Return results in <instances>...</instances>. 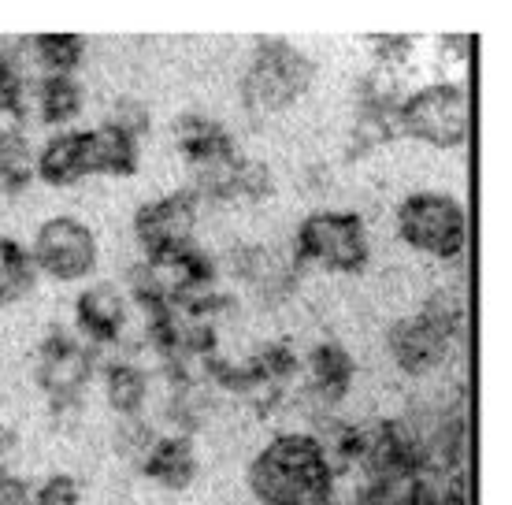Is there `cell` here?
<instances>
[{
	"label": "cell",
	"instance_id": "obj_7",
	"mask_svg": "<svg viewBox=\"0 0 512 505\" xmlns=\"http://www.w3.org/2000/svg\"><path fill=\"white\" fill-rule=\"evenodd\" d=\"M93 376V353L78 342L75 335L52 331L38 350V387L52 402L56 413L78 409L82 390Z\"/></svg>",
	"mask_w": 512,
	"mask_h": 505
},
{
	"label": "cell",
	"instance_id": "obj_19",
	"mask_svg": "<svg viewBox=\"0 0 512 505\" xmlns=\"http://www.w3.org/2000/svg\"><path fill=\"white\" fill-rule=\"evenodd\" d=\"M34 275L38 268L30 260V249H23L15 238H0V305H15L19 298H26Z\"/></svg>",
	"mask_w": 512,
	"mask_h": 505
},
{
	"label": "cell",
	"instance_id": "obj_9",
	"mask_svg": "<svg viewBox=\"0 0 512 505\" xmlns=\"http://www.w3.org/2000/svg\"><path fill=\"white\" fill-rule=\"evenodd\" d=\"M386 350H390L394 364L405 376H427V372H435L438 364L446 361L449 331L438 320H431L427 312L401 316L386 331Z\"/></svg>",
	"mask_w": 512,
	"mask_h": 505
},
{
	"label": "cell",
	"instance_id": "obj_8",
	"mask_svg": "<svg viewBox=\"0 0 512 505\" xmlns=\"http://www.w3.org/2000/svg\"><path fill=\"white\" fill-rule=\"evenodd\" d=\"M193 231H197V194L193 190L156 197L134 212V238L145 249V260L193 246Z\"/></svg>",
	"mask_w": 512,
	"mask_h": 505
},
{
	"label": "cell",
	"instance_id": "obj_20",
	"mask_svg": "<svg viewBox=\"0 0 512 505\" xmlns=\"http://www.w3.org/2000/svg\"><path fill=\"white\" fill-rule=\"evenodd\" d=\"M34 56L45 67V75H75L82 56H86V41L78 34H38Z\"/></svg>",
	"mask_w": 512,
	"mask_h": 505
},
{
	"label": "cell",
	"instance_id": "obj_16",
	"mask_svg": "<svg viewBox=\"0 0 512 505\" xmlns=\"http://www.w3.org/2000/svg\"><path fill=\"white\" fill-rule=\"evenodd\" d=\"M104 394H108V405H112L119 416L134 420V416L141 413L145 398H149V376L141 372L138 364L112 361L104 368Z\"/></svg>",
	"mask_w": 512,
	"mask_h": 505
},
{
	"label": "cell",
	"instance_id": "obj_24",
	"mask_svg": "<svg viewBox=\"0 0 512 505\" xmlns=\"http://www.w3.org/2000/svg\"><path fill=\"white\" fill-rule=\"evenodd\" d=\"M0 505H34V491L12 468H0Z\"/></svg>",
	"mask_w": 512,
	"mask_h": 505
},
{
	"label": "cell",
	"instance_id": "obj_6",
	"mask_svg": "<svg viewBox=\"0 0 512 505\" xmlns=\"http://www.w3.org/2000/svg\"><path fill=\"white\" fill-rule=\"evenodd\" d=\"M97 238L82 220L75 216H52L38 227L34 246H30V260L34 268L60 283H75L97 268Z\"/></svg>",
	"mask_w": 512,
	"mask_h": 505
},
{
	"label": "cell",
	"instance_id": "obj_5",
	"mask_svg": "<svg viewBox=\"0 0 512 505\" xmlns=\"http://www.w3.org/2000/svg\"><path fill=\"white\" fill-rule=\"evenodd\" d=\"M397 234L416 253L453 260L468 246V212L457 197L420 190V194L405 197L397 208Z\"/></svg>",
	"mask_w": 512,
	"mask_h": 505
},
{
	"label": "cell",
	"instance_id": "obj_18",
	"mask_svg": "<svg viewBox=\"0 0 512 505\" xmlns=\"http://www.w3.org/2000/svg\"><path fill=\"white\" fill-rule=\"evenodd\" d=\"M34 101L45 123H71L82 112V86L75 82V75H45L38 82Z\"/></svg>",
	"mask_w": 512,
	"mask_h": 505
},
{
	"label": "cell",
	"instance_id": "obj_21",
	"mask_svg": "<svg viewBox=\"0 0 512 505\" xmlns=\"http://www.w3.org/2000/svg\"><path fill=\"white\" fill-rule=\"evenodd\" d=\"M275 190V182H271V168L268 164H260V160H245L238 164V175H234V197H249V201H260V197H268Z\"/></svg>",
	"mask_w": 512,
	"mask_h": 505
},
{
	"label": "cell",
	"instance_id": "obj_17",
	"mask_svg": "<svg viewBox=\"0 0 512 505\" xmlns=\"http://www.w3.org/2000/svg\"><path fill=\"white\" fill-rule=\"evenodd\" d=\"M34 179V149L19 127L0 130V194H23Z\"/></svg>",
	"mask_w": 512,
	"mask_h": 505
},
{
	"label": "cell",
	"instance_id": "obj_1",
	"mask_svg": "<svg viewBox=\"0 0 512 505\" xmlns=\"http://www.w3.org/2000/svg\"><path fill=\"white\" fill-rule=\"evenodd\" d=\"M249 491L260 505H331V450L308 431L275 435L249 465Z\"/></svg>",
	"mask_w": 512,
	"mask_h": 505
},
{
	"label": "cell",
	"instance_id": "obj_4",
	"mask_svg": "<svg viewBox=\"0 0 512 505\" xmlns=\"http://www.w3.org/2000/svg\"><path fill=\"white\" fill-rule=\"evenodd\" d=\"M294 257L327 272L357 275L372 260V238L357 212H312L294 234Z\"/></svg>",
	"mask_w": 512,
	"mask_h": 505
},
{
	"label": "cell",
	"instance_id": "obj_15",
	"mask_svg": "<svg viewBox=\"0 0 512 505\" xmlns=\"http://www.w3.org/2000/svg\"><path fill=\"white\" fill-rule=\"evenodd\" d=\"M308 372H312V390L323 402H342L353 383V357L338 342H323L308 353Z\"/></svg>",
	"mask_w": 512,
	"mask_h": 505
},
{
	"label": "cell",
	"instance_id": "obj_12",
	"mask_svg": "<svg viewBox=\"0 0 512 505\" xmlns=\"http://www.w3.org/2000/svg\"><path fill=\"white\" fill-rule=\"evenodd\" d=\"M141 472L164 491H186L197 476V454H193L190 435H164L149 442V450L141 454Z\"/></svg>",
	"mask_w": 512,
	"mask_h": 505
},
{
	"label": "cell",
	"instance_id": "obj_2",
	"mask_svg": "<svg viewBox=\"0 0 512 505\" xmlns=\"http://www.w3.org/2000/svg\"><path fill=\"white\" fill-rule=\"evenodd\" d=\"M472 130V97L461 82H431L397 101V134L435 149H457Z\"/></svg>",
	"mask_w": 512,
	"mask_h": 505
},
{
	"label": "cell",
	"instance_id": "obj_13",
	"mask_svg": "<svg viewBox=\"0 0 512 505\" xmlns=\"http://www.w3.org/2000/svg\"><path fill=\"white\" fill-rule=\"evenodd\" d=\"M86 175H134L138 171V138L116 123L82 130Z\"/></svg>",
	"mask_w": 512,
	"mask_h": 505
},
{
	"label": "cell",
	"instance_id": "obj_22",
	"mask_svg": "<svg viewBox=\"0 0 512 505\" xmlns=\"http://www.w3.org/2000/svg\"><path fill=\"white\" fill-rule=\"evenodd\" d=\"M34 505H82V487L67 472H52L34 494Z\"/></svg>",
	"mask_w": 512,
	"mask_h": 505
},
{
	"label": "cell",
	"instance_id": "obj_10",
	"mask_svg": "<svg viewBox=\"0 0 512 505\" xmlns=\"http://www.w3.org/2000/svg\"><path fill=\"white\" fill-rule=\"evenodd\" d=\"M75 320L82 338H90L97 346H108L123 335L127 327V298L123 290L112 283H97L90 290H82L75 301Z\"/></svg>",
	"mask_w": 512,
	"mask_h": 505
},
{
	"label": "cell",
	"instance_id": "obj_25",
	"mask_svg": "<svg viewBox=\"0 0 512 505\" xmlns=\"http://www.w3.org/2000/svg\"><path fill=\"white\" fill-rule=\"evenodd\" d=\"M108 123H116V127H123L127 134H134V138H138L141 130H149V112H145L138 101H119L116 116L108 119Z\"/></svg>",
	"mask_w": 512,
	"mask_h": 505
},
{
	"label": "cell",
	"instance_id": "obj_23",
	"mask_svg": "<svg viewBox=\"0 0 512 505\" xmlns=\"http://www.w3.org/2000/svg\"><path fill=\"white\" fill-rule=\"evenodd\" d=\"M23 108V78L15 64L0 52V112H19Z\"/></svg>",
	"mask_w": 512,
	"mask_h": 505
},
{
	"label": "cell",
	"instance_id": "obj_14",
	"mask_svg": "<svg viewBox=\"0 0 512 505\" xmlns=\"http://www.w3.org/2000/svg\"><path fill=\"white\" fill-rule=\"evenodd\" d=\"M34 175L49 186H75L86 179V145L82 130H60L34 153Z\"/></svg>",
	"mask_w": 512,
	"mask_h": 505
},
{
	"label": "cell",
	"instance_id": "obj_3",
	"mask_svg": "<svg viewBox=\"0 0 512 505\" xmlns=\"http://www.w3.org/2000/svg\"><path fill=\"white\" fill-rule=\"evenodd\" d=\"M312 86V60L290 41L268 38L260 41L242 78V101L253 116L282 112L305 97Z\"/></svg>",
	"mask_w": 512,
	"mask_h": 505
},
{
	"label": "cell",
	"instance_id": "obj_11",
	"mask_svg": "<svg viewBox=\"0 0 512 505\" xmlns=\"http://www.w3.org/2000/svg\"><path fill=\"white\" fill-rule=\"evenodd\" d=\"M175 134H179L182 153H186V160L193 164L197 179L208 175V171L223 168L227 160L238 156L231 134L219 127L216 119H208V116H182L179 127H175Z\"/></svg>",
	"mask_w": 512,
	"mask_h": 505
}]
</instances>
